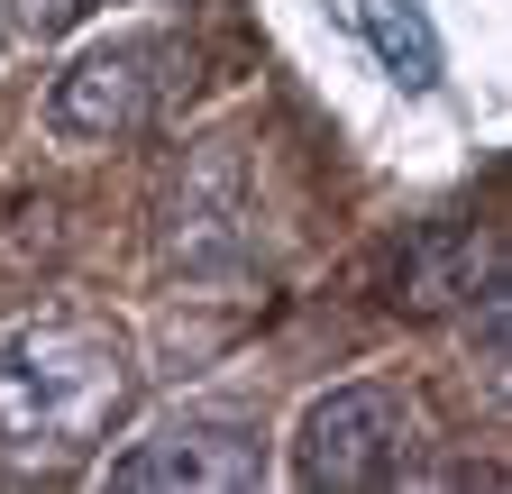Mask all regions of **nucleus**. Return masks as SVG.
Masks as SVG:
<instances>
[{
	"instance_id": "obj_10",
	"label": "nucleus",
	"mask_w": 512,
	"mask_h": 494,
	"mask_svg": "<svg viewBox=\"0 0 512 494\" xmlns=\"http://www.w3.org/2000/svg\"><path fill=\"white\" fill-rule=\"evenodd\" d=\"M0 37H10V19H0Z\"/></svg>"
},
{
	"instance_id": "obj_5",
	"label": "nucleus",
	"mask_w": 512,
	"mask_h": 494,
	"mask_svg": "<svg viewBox=\"0 0 512 494\" xmlns=\"http://www.w3.org/2000/svg\"><path fill=\"white\" fill-rule=\"evenodd\" d=\"M256 238V193H247V165L229 138L192 147V165L174 174V202H165V247L192 266V275H220L247 257Z\"/></svg>"
},
{
	"instance_id": "obj_7",
	"label": "nucleus",
	"mask_w": 512,
	"mask_h": 494,
	"mask_svg": "<svg viewBox=\"0 0 512 494\" xmlns=\"http://www.w3.org/2000/svg\"><path fill=\"white\" fill-rule=\"evenodd\" d=\"M357 19H366V37H375L394 83H412V92L439 83V37H430V19L412 10V0H357Z\"/></svg>"
},
{
	"instance_id": "obj_6",
	"label": "nucleus",
	"mask_w": 512,
	"mask_h": 494,
	"mask_svg": "<svg viewBox=\"0 0 512 494\" xmlns=\"http://www.w3.org/2000/svg\"><path fill=\"white\" fill-rule=\"evenodd\" d=\"M476 284H485V247L467 229H421L403 257H394V302H412V312L476 302Z\"/></svg>"
},
{
	"instance_id": "obj_9",
	"label": "nucleus",
	"mask_w": 512,
	"mask_h": 494,
	"mask_svg": "<svg viewBox=\"0 0 512 494\" xmlns=\"http://www.w3.org/2000/svg\"><path fill=\"white\" fill-rule=\"evenodd\" d=\"M83 10H92V0H19V19H28L37 37H64V28L83 19Z\"/></svg>"
},
{
	"instance_id": "obj_8",
	"label": "nucleus",
	"mask_w": 512,
	"mask_h": 494,
	"mask_svg": "<svg viewBox=\"0 0 512 494\" xmlns=\"http://www.w3.org/2000/svg\"><path fill=\"white\" fill-rule=\"evenodd\" d=\"M476 348L485 357H512V275L476 284Z\"/></svg>"
},
{
	"instance_id": "obj_4",
	"label": "nucleus",
	"mask_w": 512,
	"mask_h": 494,
	"mask_svg": "<svg viewBox=\"0 0 512 494\" xmlns=\"http://www.w3.org/2000/svg\"><path fill=\"white\" fill-rule=\"evenodd\" d=\"M256 476H266V449L229 412H174L138 449L110 458V485H128V494H238Z\"/></svg>"
},
{
	"instance_id": "obj_1",
	"label": "nucleus",
	"mask_w": 512,
	"mask_h": 494,
	"mask_svg": "<svg viewBox=\"0 0 512 494\" xmlns=\"http://www.w3.org/2000/svg\"><path fill=\"white\" fill-rule=\"evenodd\" d=\"M128 385L138 366L101 312H37L0 330V467L28 476L83 467L128 412Z\"/></svg>"
},
{
	"instance_id": "obj_2",
	"label": "nucleus",
	"mask_w": 512,
	"mask_h": 494,
	"mask_svg": "<svg viewBox=\"0 0 512 494\" xmlns=\"http://www.w3.org/2000/svg\"><path fill=\"white\" fill-rule=\"evenodd\" d=\"M421 440L430 430H421V403L403 385H330L293 430V476L302 485H339V494L403 485L421 467Z\"/></svg>"
},
{
	"instance_id": "obj_3",
	"label": "nucleus",
	"mask_w": 512,
	"mask_h": 494,
	"mask_svg": "<svg viewBox=\"0 0 512 494\" xmlns=\"http://www.w3.org/2000/svg\"><path fill=\"white\" fill-rule=\"evenodd\" d=\"M183 74V46L174 37H110V46H83L74 65L46 83V138L55 147H119L138 138L156 101L174 92Z\"/></svg>"
}]
</instances>
